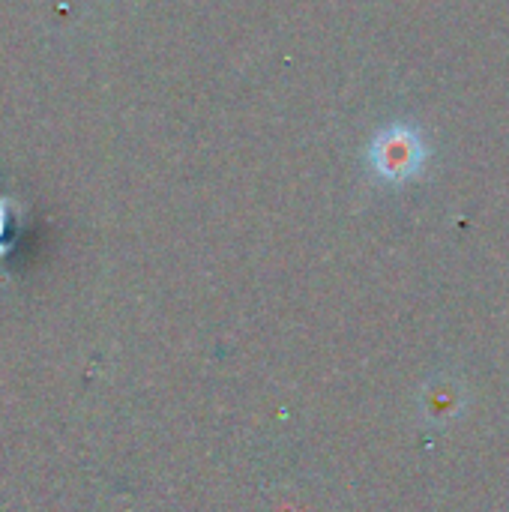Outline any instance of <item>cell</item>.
Here are the masks:
<instances>
[{"label": "cell", "instance_id": "cell-1", "mask_svg": "<svg viewBox=\"0 0 509 512\" xmlns=\"http://www.w3.org/2000/svg\"><path fill=\"white\" fill-rule=\"evenodd\" d=\"M9 246H12V237H9V216H6V207H0V255H6Z\"/></svg>", "mask_w": 509, "mask_h": 512}]
</instances>
